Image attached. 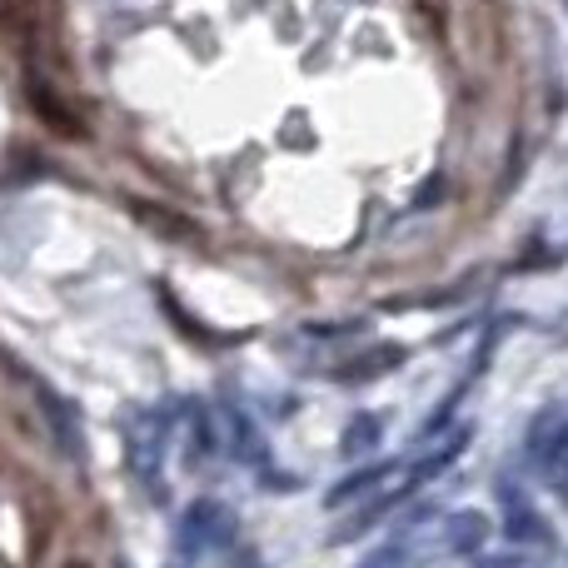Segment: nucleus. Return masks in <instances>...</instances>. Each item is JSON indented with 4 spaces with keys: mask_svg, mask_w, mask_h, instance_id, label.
Instances as JSON below:
<instances>
[{
    "mask_svg": "<svg viewBox=\"0 0 568 568\" xmlns=\"http://www.w3.org/2000/svg\"><path fill=\"white\" fill-rule=\"evenodd\" d=\"M30 105H36V115H40V120H45V125H50V130H65V135H70V140H80V135H85V125H80V120H75V115H70V110H65V105H60V100H55V95H50V90H45V85H30Z\"/></svg>",
    "mask_w": 568,
    "mask_h": 568,
    "instance_id": "f257e3e1",
    "label": "nucleus"
},
{
    "mask_svg": "<svg viewBox=\"0 0 568 568\" xmlns=\"http://www.w3.org/2000/svg\"><path fill=\"white\" fill-rule=\"evenodd\" d=\"M135 215L140 220H150V225H160L165 235H195V225L190 220H175L170 210H155V205H135Z\"/></svg>",
    "mask_w": 568,
    "mask_h": 568,
    "instance_id": "f03ea898",
    "label": "nucleus"
},
{
    "mask_svg": "<svg viewBox=\"0 0 568 568\" xmlns=\"http://www.w3.org/2000/svg\"><path fill=\"white\" fill-rule=\"evenodd\" d=\"M70 568H90V564H70Z\"/></svg>",
    "mask_w": 568,
    "mask_h": 568,
    "instance_id": "7ed1b4c3",
    "label": "nucleus"
}]
</instances>
